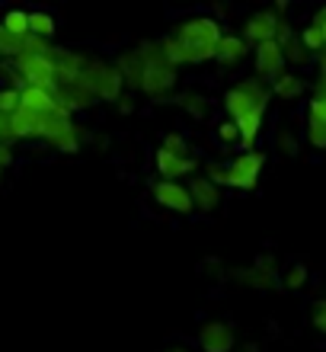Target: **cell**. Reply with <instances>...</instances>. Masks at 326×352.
I'll return each instance as SVG.
<instances>
[{
    "instance_id": "obj_1",
    "label": "cell",
    "mask_w": 326,
    "mask_h": 352,
    "mask_svg": "<svg viewBox=\"0 0 326 352\" xmlns=\"http://www.w3.org/2000/svg\"><path fill=\"white\" fill-rule=\"evenodd\" d=\"M221 23L215 16H189L176 26V36L160 38V55L170 67L176 65H202L215 58V48L221 42Z\"/></svg>"
},
{
    "instance_id": "obj_2",
    "label": "cell",
    "mask_w": 326,
    "mask_h": 352,
    "mask_svg": "<svg viewBox=\"0 0 326 352\" xmlns=\"http://www.w3.org/2000/svg\"><path fill=\"white\" fill-rule=\"evenodd\" d=\"M269 87L262 84V80H256V77H246V80H240L237 87H231V90L224 93V109H227V119L237 122L243 119V116H250V112H266V106H269Z\"/></svg>"
},
{
    "instance_id": "obj_3",
    "label": "cell",
    "mask_w": 326,
    "mask_h": 352,
    "mask_svg": "<svg viewBox=\"0 0 326 352\" xmlns=\"http://www.w3.org/2000/svg\"><path fill=\"white\" fill-rule=\"evenodd\" d=\"M141 58H144V74H141V87L138 90L150 93V96H163L176 87V67H170L160 55V45L150 42V45H141L138 48Z\"/></svg>"
},
{
    "instance_id": "obj_4",
    "label": "cell",
    "mask_w": 326,
    "mask_h": 352,
    "mask_svg": "<svg viewBox=\"0 0 326 352\" xmlns=\"http://www.w3.org/2000/svg\"><path fill=\"white\" fill-rule=\"evenodd\" d=\"M84 84L86 90L93 93V100H103V102H119L121 96V77L119 71H115V65H109V61H96V58H90L84 67Z\"/></svg>"
},
{
    "instance_id": "obj_5",
    "label": "cell",
    "mask_w": 326,
    "mask_h": 352,
    "mask_svg": "<svg viewBox=\"0 0 326 352\" xmlns=\"http://www.w3.org/2000/svg\"><path fill=\"white\" fill-rule=\"evenodd\" d=\"M51 52V48H48ZM19 55L13 58V67H16L23 87H42V90H55V61L51 55Z\"/></svg>"
},
{
    "instance_id": "obj_6",
    "label": "cell",
    "mask_w": 326,
    "mask_h": 352,
    "mask_svg": "<svg viewBox=\"0 0 326 352\" xmlns=\"http://www.w3.org/2000/svg\"><path fill=\"white\" fill-rule=\"evenodd\" d=\"M262 167H266V154H259L256 148L243 151L227 164V186L231 189H256Z\"/></svg>"
},
{
    "instance_id": "obj_7",
    "label": "cell",
    "mask_w": 326,
    "mask_h": 352,
    "mask_svg": "<svg viewBox=\"0 0 326 352\" xmlns=\"http://www.w3.org/2000/svg\"><path fill=\"white\" fill-rule=\"evenodd\" d=\"M253 65H256V80H262V84H272L281 71H288L279 42H262V45H253Z\"/></svg>"
},
{
    "instance_id": "obj_8",
    "label": "cell",
    "mask_w": 326,
    "mask_h": 352,
    "mask_svg": "<svg viewBox=\"0 0 326 352\" xmlns=\"http://www.w3.org/2000/svg\"><path fill=\"white\" fill-rule=\"evenodd\" d=\"M279 13L275 10H259V13H253L246 19V26H243V42L246 45H262V42H275V32H279Z\"/></svg>"
},
{
    "instance_id": "obj_9",
    "label": "cell",
    "mask_w": 326,
    "mask_h": 352,
    "mask_svg": "<svg viewBox=\"0 0 326 352\" xmlns=\"http://www.w3.org/2000/svg\"><path fill=\"white\" fill-rule=\"evenodd\" d=\"M154 199H157V205H163L167 212H176V214L196 212L192 195H189V189L183 183H167V179H160V183L154 186Z\"/></svg>"
},
{
    "instance_id": "obj_10",
    "label": "cell",
    "mask_w": 326,
    "mask_h": 352,
    "mask_svg": "<svg viewBox=\"0 0 326 352\" xmlns=\"http://www.w3.org/2000/svg\"><path fill=\"white\" fill-rule=\"evenodd\" d=\"M233 343H237L233 327L224 324V320H211V324H205L202 333H198L202 352H233Z\"/></svg>"
},
{
    "instance_id": "obj_11",
    "label": "cell",
    "mask_w": 326,
    "mask_h": 352,
    "mask_svg": "<svg viewBox=\"0 0 326 352\" xmlns=\"http://www.w3.org/2000/svg\"><path fill=\"white\" fill-rule=\"evenodd\" d=\"M71 131H74V119H71V112L61 109V106H55L51 112H45V116L38 119L36 138H45L48 144H55V141H61L65 135H71Z\"/></svg>"
},
{
    "instance_id": "obj_12",
    "label": "cell",
    "mask_w": 326,
    "mask_h": 352,
    "mask_svg": "<svg viewBox=\"0 0 326 352\" xmlns=\"http://www.w3.org/2000/svg\"><path fill=\"white\" fill-rule=\"evenodd\" d=\"M196 167H198L196 157H173V154H167L163 148L157 151V173H160V179H167V183H176L183 176L196 173Z\"/></svg>"
},
{
    "instance_id": "obj_13",
    "label": "cell",
    "mask_w": 326,
    "mask_h": 352,
    "mask_svg": "<svg viewBox=\"0 0 326 352\" xmlns=\"http://www.w3.org/2000/svg\"><path fill=\"white\" fill-rule=\"evenodd\" d=\"M115 71H119L121 84H128L131 90H138V87H141V74H144V58H141L138 48L121 52L119 61H115Z\"/></svg>"
},
{
    "instance_id": "obj_14",
    "label": "cell",
    "mask_w": 326,
    "mask_h": 352,
    "mask_svg": "<svg viewBox=\"0 0 326 352\" xmlns=\"http://www.w3.org/2000/svg\"><path fill=\"white\" fill-rule=\"evenodd\" d=\"M186 189H189V195H192V205H196V208H202V212H215L218 205H221V189L208 183L205 176L192 179Z\"/></svg>"
},
{
    "instance_id": "obj_15",
    "label": "cell",
    "mask_w": 326,
    "mask_h": 352,
    "mask_svg": "<svg viewBox=\"0 0 326 352\" xmlns=\"http://www.w3.org/2000/svg\"><path fill=\"white\" fill-rule=\"evenodd\" d=\"M304 90H307V84H304V77L294 74V71H281V74L272 80V87H269V93H275V96H279V100H285V102L301 100V96H304Z\"/></svg>"
},
{
    "instance_id": "obj_16",
    "label": "cell",
    "mask_w": 326,
    "mask_h": 352,
    "mask_svg": "<svg viewBox=\"0 0 326 352\" xmlns=\"http://www.w3.org/2000/svg\"><path fill=\"white\" fill-rule=\"evenodd\" d=\"M246 55H250V45L243 42V36H221V42L215 48V61H221L227 67L240 65Z\"/></svg>"
},
{
    "instance_id": "obj_17",
    "label": "cell",
    "mask_w": 326,
    "mask_h": 352,
    "mask_svg": "<svg viewBox=\"0 0 326 352\" xmlns=\"http://www.w3.org/2000/svg\"><path fill=\"white\" fill-rule=\"evenodd\" d=\"M19 106L38 112V116H45V112L55 109L58 102H55V96H51V90H42V87H23V90H19Z\"/></svg>"
},
{
    "instance_id": "obj_18",
    "label": "cell",
    "mask_w": 326,
    "mask_h": 352,
    "mask_svg": "<svg viewBox=\"0 0 326 352\" xmlns=\"http://www.w3.org/2000/svg\"><path fill=\"white\" fill-rule=\"evenodd\" d=\"M240 278H246V285L259 288V292H269V288L279 285V272L269 266L266 260H259L253 269H246V272H240Z\"/></svg>"
},
{
    "instance_id": "obj_19",
    "label": "cell",
    "mask_w": 326,
    "mask_h": 352,
    "mask_svg": "<svg viewBox=\"0 0 326 352\" xmlns=\"http://www.w3.org/2000/svg\"><path fill=\"white\" fill-rule=\"evenodd\" d=\"M281 55H285V65H291V67H304L310 61V55H307V48L301 45V38H298V32L288 38V42H281Z\"/></svg>"
},
{
    "instance_id": "obj_20",
    "label": "cell",
    "mask_w": 326,
    "mask_h": 352,
    "mask_svg": "<svg viewBox=\"0 0 326 352\" xmlns=\"http://www.w3.org/2000/svg\"><path fill=\"white\" fill-rule=\"evenodd\" d=\"M0 26L7 29L13 38H26L29 36V13H23V10H10V13H3Z\"/></svg>"
},
{
    "instance_id": "obj_21",
    "label": "cell",
    "mask_w": 326,
    "mask_h": 352,
    "mask_svg": "<svg viewBox=\"0 0 326 352\" xmlns=\"http://www.w3.org/2000/svg\"><path fill=\"white\" fill-rule=\"evenodd\" d=\"M307 278H310V272H307V266L304 263H291L285 272H281V285L288 288V292H301V288L307 285Z\"/></svg>"
},
{
    "instance_id": "obj_22",
    "label": "cell",
    "mask_w": 326,
    "mask_h": 352,
    "mask_svg": "<svg viewBox=\"0 0 326 352\" xmlns=\"http://www.w3.org/2000/svg\"><path fill=\"white\" fill-rule=\"evenodd\" d=\"M29 36H38L48 42L55 36V16L51 13H29Z\"/></svg>"
},
{
    "instance_id": "obj_23",
    "label": "cell",
    "mask_w": 326,
    "mask_h": 352,
    "mask_svg": "<svg viewBox=\"0 0 326 352\" xmlns=\"http://www.w3.org/2000/svg\"><path fill=\"white\" fill-rule=\"evenodd\" d=\"M179 106H183L196 122H202L208 116V100L198 96V93H183V96H179Z\"/></svg>"
},
{
    "instance_id": "obj_24",
    "label": "cell",
    "mask_w": 326,
    "mask_h": 352,
    "mask_svg": "<svg viewBox=\"0 0 326 352\" xmlns=\"http://www.w3.org/2000/svg\"><path fill=\"white\" fill-rule=\"evenodd\" d=\"M304 138H307L310 148L326 151V122H317L307 116V122H304Z\"/></svg>"
},
{
    "instance_id": "obj_25",
    "label": "cell",
    "mask_w": 326,
    "mask_h": 352,
    "mask_svg": "<svg viewBox=\"0 0 326 352\" xmlns=\"http://www.w3.org/2000/svg\"><path fill=\"white\" fill-rule=\"evenodd\" d=\"M298 38H301V45L307 48V55H310V52H320V55L326 52V42H323V36H320L317 26H304Z\"/></svg>"
},
{
    "instance_id": "obj_26",
    "label": "cell",
    "mask_w": 326,
    "mask_h": 352,
    "mask_svg": "<svg viewBox=\"0 0 326 352\" xmlns=\"http://www.w3.org/2000/svg\"><path fill=\"white\" fill-rule=\"evenodd\" d=\"M19 109V90L16 87H0V116L10 119Z\"/></svg>"
},
{
    "instance_id": "obj_27",
    "label": "cell",
    "mask_w": 326,
    "mask_h": 352,
    "mask_svg": "<svg viewBox=\"0 0 326 352\" xmlns=\"http://www.w3.org/2000/svg\"><path fill=\"white\" fill-rule=\"evenodd\" d=\"M215 135L218 141H221L224 148H233V144H240V131H237V125H233L231 119H224L215 125Z\"/></svg>"
},
{
    "instance_id": "obj_28",
    "label": "cell",
    "mask_w": 326,
    "mask_h": 352,
    "mask_svg": "<svg viewBox=\"0 0 326 352\" xmlns=\"http://www.w3.org/2000/svg\"><path fill=\"white\" fill-rule=\"evenodd\" d=\"M19 48H23V38H13L7 29L0 26V58L13 61V58H19Z\"/></svg>"
},
{
    "instance_id": "obj_29",
    "label": "cell",
    "mask_w": 326,
    "mask_h": 352,
    "mask_svg": "<svg viewBox=\"0 0 326 352\" xmlns=\"http://www.w3.org/2000/svg\"><path fill=\"white\" fill-rule=\"evenodd\" d=\"M163 151L173 154V157H189V141L179 131H170L167 138H163Z\"/></svg>"
},
{
    "instance_id": "obj_30",
    "label": "cell",
    "mask_w": 326,
    "mask_h": 352,
    "mask_svg": "<svg viewBox=\"0 0 326 352\" xmlns=\"http://www.w3.org/2000/svg\"><path fill=\"white\" fill-rule=\"evenodd\" d=\"M205 179L211 186H227V164H221V160H208L205 164Z\"/></svg>"
},
{
    "instance_id": "obj_31",
    "label": "cell",
    "mask_w": 326,
    "mask_h": 352,
    "mask_svg": "<svg viewBox=\"0 0 326 352\" xmlns=\"http://www.w3.org/2000/svg\"><path fill=\"white\" fill-rule=\"evenodd\" d=\"M307 116L317 122H326V96H320V93H314L307 102Z\"/></svg>"
},
{
    "instance_id": "obj_32",
    "label": "cell",
    "mask_w": 326,
    "mask_h": 352,
    "mask_svg": "<svg viewBox=\"0 0 326 352\" xmlns=\"http://www.w3.org/2000/svg\"><path fill=\"white\" fill-rule=\"evenodd\" d=\"M275 141H279V151H281V154H288V157H294V154H298V138H294L291 131L281 129Z\"/></svg>"
},
{
    "instance_id": "obj_33",
    "label": "cell",
    "mask_w": 326,
    "mask_h": 352,
    "mask_svg": "<svg viewBox=\"0 0 326 352\" xmlns=\"http://www.w3.org/2000/svg\"><path fill=\"white\" fill-rule=\"evenodd\" d=\"M310 324L326 336V298H320L317 305H314V311H310Z\"/></svg>"
},
{
    "instance_id": "obj_34",
    "label": "cell",
    "mask_w": 326,
    "mask_h": 352,
    "mask_svg": "<svg viewBox=\"0 0 326 352\" xmlns=\"http://www.w3.org/2000/svg\"><path fill=\"white\" fill-rule=\"evenodd\" d=\"M310 26H317V29H320V36H323V42H326V7L314 13V19H310Z\"/></svg>"
},
{
    "instance_id": "obj_35",
    "label": "cell",
    "mask_w": 326,
    "mask_h": 352,
    "mask_svg": "<svg viewBox=\"0 0 326 352\" xmlns=\"http://www.w3.org/2000/svg\"><path fill=\"white\" fill-rule=\"evenodd\" d=\"M13 164V151H10V144H0V176H3V170Z\"/></svg>"
},
{
    "instance_id": "obj_36",
    "label": "cell",
    "mask_w": 326,
    "mask_h": 352,
    "mask_svg": "<svg viewBox=\"0 0 326 352\" xmlns=\"http://www.w3.org/2000/svg\"><path fill=\"white\" fill-rule=\"evenodd\" d=\"M119 112L121 116H131L135 112V96H119Z\"/></svg>"
},
{
    "instance_id": "obj_37",
    "label": "cell",
    "mask_w": 326,
    "mask_h": 352,
    "mask_svg": "<svg viewBox=\"0 0 326 352\" xmlns=\"http://www.w3.org/2000/svg\"><path fill=\"white\" fill-rule=\"evenodd\" d=\"M314 93H320V96H326V77H320V80H317V90H314Z\"/></svg>"
},
{
    "instance_id": "obj_38",
    "label": "cell",
    "mask_w": 326,
    "mask_h": 352,
    "mask_svg": "<svg viewBox=\"0 0 326 352\" xmlns=\"http://www.w3.org/2000/svg\"><path fill=\"white\" fill-rule=\"evenodd\" d=\"M3 129H7V119H3V116H0V135H3Z\"/></svg>"
},
{
    "instance_id": "obj_39",
    "label": "cell",
    "mask_w": 326,
    "mask_h": 352,
    "mask_svg": "<svg viewBox=\"0 0 326 352\" xmlns=\"http://www.w3.org/2000/svg\"><path fill=\"white\" fill-rule=\"evenodd\" d=\"M167 352H189V349H183V346H176V349H167Z\"/></svg>"
},
{
    "instance_id": "obj_40",
    "label": "cell",
    "mask_w": 326,
    "mask_h": 352,
    "mask_svg": "<svg viewBox=\"0 0 326 352\" xmlns=\"http://www.w3.org/2000/svg\"><path fill=\"white\" fill-rule=\"evenodd\" d=\"M243 352H256V346H246V349H243Z\"/></svg>"
}]
</instances>
